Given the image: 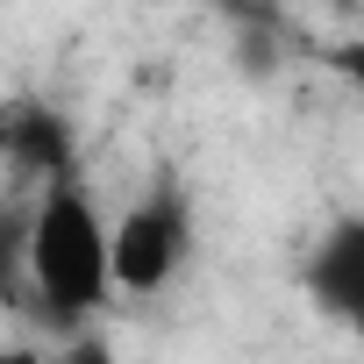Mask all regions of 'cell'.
I'll return each instance as SVG.
<instances>
[{"mask_svg": "<svg viewBox=\"0 0 364 364\" xmlns=\"http://www.w3.org/2000/svg\"><path fill=\"white\" fill-rule=\"evenodd\" d=\"M22 272H29L36 300L58 307V321H79V314H93L114 293V236H107V222L86 200L79 178H50L43 186Z\"/></svg>", "mask_w": 364, "mask_h": 364, "instance_id": "6da1fadb", "label": "cell"}, {"mask_svg": "<svg viewBox=\"0 0 364 364\" xmlns=\"http://www.w3.org/2000/svg\"><path fill=\"white\" fill-rule=\"evenodd\" d=\"M193 250V222H186V200L178 186H157L150 200H136L122 222H114V286L122 293H164L178 279Z\"/></svg>", "mask_w": 364, "mask_h": 364, "instance_id": "7a4b0ae2", "label": "cell"}, {"mask_svg": "<svg viewBox=\"0 0 364 364\" xmlns=\"http://www.w3.org/2000/svg\"><path fill=\"white\" fill-rule=\"evenodd\" d=\"M307 293L321 314L364 328V222H336L321 250L307 257Z\"/></svg>", "mask_w": 364, "mask_h": 364, "instance_id": "3957f363", "label": "cell"}, {"mask_svg": "<svg viewBox=\"0 0 364 364\" xmlns=\"http://www.w3.org/2000/svg\"><path fill=\"white\" fill-rule=\"evenodd\" d=\"M8 150L22 171H43V178H72V122L36 107V100H15L8 107Z\"/></svg>", "mask_w": 364, "mask_h": 364, "instance_id": "277c9868", "label": "cell"}, {"mask_svg": "<svg viewBox=\"0 0 364 364\" xmlns=\"http://www.w3.org/2000/svg\"><path fill=\"white\" fill-rule=\"evenodd\" d=\"M336 72H350V79L364 86V50H336Z\"/></svg>", "mask_w": 364, "mask_h": 364, "instance_id": "5b68a950", "label": "cell"}]
</instances>
